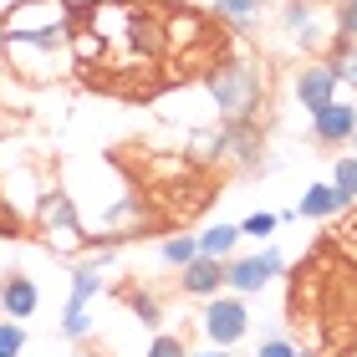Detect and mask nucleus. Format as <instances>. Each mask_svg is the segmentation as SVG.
Returning <instances> with one entry per match:
<instances>
[{
    "label": "nucleus",
    "mask_w": 357,
    "mask_h": 357,
    "mask_svg": "<svg viewBox=\"0 0 357 357\" xmlns=\"http://www.w3.org/2000/svg\"><path fill=\"white\" fill-rule=\"evenodd\" d=\"M204 92L220 107V123H255V112L266 107V67H255V61H220V67H209Z\"/></svg>",
    "instance_id": "1"
},
{
    "label": "nucleus",
    "mask_w": 357,
    "mask_h": 357,
    "mask_svg": "<svg viewBox=\"0 0 357 357\" xmlns=\"http://www.w3.org/2000/svg\"><path fill=\"white\" fill-rule=\"evenodd\" d=\"M281 26L306 56L337 52V41H342V31H337V0H286Z\"/></svg>",
    "instance_id": "2"
},
{
    "label": "nucleus",
    "mask_w": 357,
    "mask_h": 357,
    "mask_svg": "<svg viewBox=\"0 0 357 357\" xmlns=\"http://www.w3.org/2000/svg\"><path fill=\"white\" fill-rule=\"evenodd\" d=\"M31 220H36L41 240H46L56 255H77V250L92 245V230H82V220H77V204H72L67 189H46Z\"/></svg>",
    "instance_id": "3"
},
{
    "label": "nucleus",
    "mask_w": 357,
    "mask_h": 357,
    "mask_svg": "<svg viewBox=\"0 0 357 357\" xmlns=\"http://www.w3.org/2000/svg\"><path fill=\"white\" fill-rule=\"evenodd\" d=\"M199 327L215 347H235L245 342L250 332V306L240 291H215V296H204V312H199Z\"/></svg>",
    "instance_id": "4"
},
{
    "label": "nucleus",
    "mask_w": 357,
    "mask_h": 357,
    "mask_svg": "<svg viewBox=\"0 0 357 357\" xmlns=\"http://www.w3.org/2000/svg\"><path fill=\"white\" fill-rule=\"evenodd\" d=\"M286 271V255L281 250H255V255H230L225 261V286L240 291V296H255V291H266L275 275Z\"/></svg>",
    "instance_id": "5"
},
{
    "label": "nucleus",
    "mask_w": 357,
    "mask_h": 357,
    "mask_svg": "<svg viewBox=\"0 0 357 357\" xmlns=\"http://www.w3.org/2000/svg\"><path fill=\"white\" fill-rule=\"evenodd\" d=\"M77 10L72 0H15V6L0 15L6 36H26V31H52V26H72Z\"/></svg>",
    "instance_id": "6"
},
{
    "label": "nucleus",
    "mask_w": 357,
    "mask_h": 357,
    "mask_svg": "<svg viewBox=\"0 0 357 357\" xmlns=\"http://www.w3.org/2000/svg\"><path fill=\"white\" fill-rule=\"evenodd\" d=\"M337 67L332 61H306V67H296V107L312 118V112H321L327 102H337Z\"/></svg>",
    "instance_id": "7"
},
{
    "label": "nucleus",
    "mask_w": 357,
    "mask_h": 357,
    "mask_svg": "<svg viewBox=\"0 0 357 357\" xmlns=\"http://www.w3.org/2000/svg\"><path fill=\"white\" fill-rule=\"evenodd\" d=\"M36 306H41V291H36L31 275H21V271L0 275V312H6V317L26 321V317H36Z\"/></svg>",
    "instance_id": "8"
},
{
    "label": "nucleus",
    "mask_w": 357,
    "mask_h": 357,
    "mask_svg": "<svg viewBox=\"0 0 357 357\" xmlns=\"http://www.w3.org/2000/svg\"><path fill=\"white\" fill-rule=\"evenodd\" d=\"M312 133H317V143H352L357 107L352 102H327L321 112H312Z\"/></svg>",
    "instance_id": "9"
},
{
    "label": "nucleus",
    "mask_w": 357,
    "mask_h": 357,
    "mask_svg": "<svg viewBox=\"0 0 357 357\" xmlns=\"http://www.w3.org/2000/svg\"><path fill=\"white\" fill-rule=\"evenodd\" d=\"M178 291H184V296H215V291H225V261L194 255V261L178 271Z\"/></svg>",
    "instance_id": "10"
},
{
    "label": "nucleus",
    "mask_w": 357,
    "mask_h": 357,
    "mask_svg": "<svg viewBox=\"0 0 357 357\" xmlns=\"http://www.w3.org/2000/svg\"><path fill=\"white\" fill-rule=\"evenodd\" d=\"M128 41H133L143 56H164L169 52V21H158V15H149L138 6L133 21H128Z\"/></svg>",
    "instance_id": "11"
},
{
    "label": "nucleus",
    "mask_w": 357,
    "mask_h": 357,
    "mask_svg": "<svg viewBox=\"0 0 357 357\" xmlns=\"http://www.w3.org/2000/svg\"><path fill=\"white\" fill-rule=\"evenodd\" d=\"M347 209V199L337 194V184H306L301 199H296V215L301 220H337Z\"/></svg>",
    "instance_id": "12"
},
{
    "label": "nucleus",
    "mask_w": 357,
    "mask_h": 357,
    "mask_svg": "<svg viewBox=\"0 0 357 357\" xmlns=\"http://www.w3.org/2000/svg\"><path fill=\"white\" fill-rule=\"evenodd\" d=\"M240 245V225H209V230H199V255H215V261H230Z\"/></svg>",
    "instance_id": "13"
},
{
    "label": "nucleus",
    "mask_w": 357,
    "mask_h": 357,
    "mask_svg": "<svg viewBox=\"0 0 357 357\" xmlns=\"http://www.w3.org/2000/svg\"><path fill=\"white\" fill-rule=\"evenodd\" d=\"M97 291H102V271H97L92 261L72 266V296H67V306H92Z\"/></svg>",
    "instance_id": "14"
},
{
    "label": "nucleus",
    "mask_w": 357,
    "mask_h": 357,
    "mask_svg": "<svg viewBox=\"0 0 357 357\" xmlns=\"http://www.w3.org/2000/svg\"><path fill=\"white\" fill-rule=\"evenodd\" d=\"M215 15H225V21L240 26V31H250L266 15V0H215Z\"/></svg>",
    "instance_id": "15"
},
{
    "label": "nucleus",
    "mask_w": 357,
    "mask_h": 357,
    "mask_svg": "<svg viewBox=\"0 0 357 357\" xmlns=\"http://www.w3.org/2000/svg\"><path fill=\"white\" fill-rule=\"evenodd\" d=\"M194 255H199V235H169L164 245H158V261L174 266V271H184Z\"/></svg>",
    "instance_id": "16"
},
{
    "label": "nucleus",
    "mask_w": 357,
    "mask_h": 357,
    "mask_svg": "<svg viewBox=\"0 0 357 357\" xmlns=\"http://www.w3.org/2000/svg\"><path fill=\"white\" fill-rule=\"evenodd\" d=\"M128 312H133L143 327H158V321H164V306H158L153 291H128Z\"/></svg>",
    "instance_id": "17"
},
{
    "label": "nucleus",
    "mask_w": 357,
    "mask_h": 357,
    "mask_svg": "<svg viewBox=\"0 0 357 357\" xmlns=\"http://www.w3.org/2000/svg\"><path fill=\"white\" fill-rule=\"evenodd\" d=\"M275 225H281V215H271V209H255V215L240 220V240H271Z\"/></svg>",
    "instance_id": "18"
},
{
    "label": "nucleus",
    "mask_w": 357,
    "mask_h": 357,
    "mask_svg": "<svg viewBox=\"0 0 357 357\" xmlns=\"http://www.w3.org/2000/svg\"><path fill=\"white\" fill-rule=\"evenodd\" d=\"M332 184H337V194L352 204L357 199V153H347V158H337V169H332Z\"/></svg>",
    "instance_id": "19"
},
{
    "label": "nucleus",
    "mask_w": 357,
    "mask_h": 357,
    "mask_svg": "<svg viewBox=\"0 0 357 357\" xmlns=\"http://www.w3.org/2000/svg\"><path fill=\"white\" fill-rule=\"evenodd\" d=\"M332 67H337V82L357 87V41H337V56H332Z\"/></svg>",
    "instance_id": "20"
},
{
    "label": "nucleus",
    "mask_w": 357,
    "mask_h": 357,
    "mask_svg": "<svg viewBox=\"0 0 357 357\" xmlns=\"http://www.w3.org/2000/svg\"><path fill=\"white\" fill-rule=\"evenodd\" d=\"M87 332H92V317H87V306H61V337L82 342Z\"/></svg>",
    "instance_id": "21"
},
{
    "label": "nucleus",
    "mask_w": 357,
    "mask_h": 357,
    "mask_svg": "<svg viewBox=\"0 0 357 357\" xmlns=\"http://www.w3.org/2000/svg\"><path fill=\"white\" fill-rule=\"evenodd\" d=\"M26 352V327L15 317H6L0 321V357H21Z\"/></svg>",
    "instance_id": "22"
},
{
    "label": "nucleus",
    "mask_w": 357,
    "mask_h": 357,
    "mask_svg": "<svg viewBox=\"0 0 357 357\" xmlns=\"http://www.w3.org/2000/svg\"><path fill=\"white\" fill-rule=\"evenodd\" d=\"M337 31L342 41H357V0H337Z\"/></svg>",
    "instance_id": "23"
},
{
    "label": "nucleus",
    "mask_w": 357,
    "mask_h": 357,
    "mask_svg": "<svg viewBox=\"0 0 357 357\" xmlns=\"http://www.w3.org/2000/svg\"><path fill=\"white\" fill-rule=\"evenodd\" d=\"M184 352H189V347L178 342V337H169V332H158L153 342H149V352H143V357H184Z\"/></svg>",
    "instance_id": "24"
},
{
    "label": "nucleus",
    "mask_w": 357,
    "mask_h": 357,
    "mask_svg": "<svg viewBox=\"0 0 357 357\" xmlns=\"http://www.w3.org/2000/svg\"><path fill=\"white\" fill-rule=\"evenodd\" d=\"M255 357H296V347H291L286 337H275V332H271V337H261V347H255Z\"/></svg>",
    "instance_id": "25"
},
{
    "label": "nucleus",
    "mask_w": 357,
    "mask_h": 357,
    "mask_svg": "<svg viewBox=\"0 0 357 357\" xmlns=\"http://www.w3.org/2000/svg\"><path fill=\"white\" fill-rule=\"evenodd\" d=\"M10 72V56H6V26H0V77Z\"/></svg>",
    "instance_id": "26"
},
{
    "label": "nucleus",
    "mask_w": 357,
    "mask_h": 357,
    "mask_svg": "<svg viewBox=\"0 0 357 357\" xmlns=\"http://www.w3.org/2000/svg\"><path fill=\"white\" fill-rule=\"evenodd\" d=\"M184 357H230V352H225V347H215V342H209L204 352H184Z\"/></svg>",
    "instance_id": "27"
},
{
    "label": "nucleus",
    "mask_w": 357,
    "mask_h": 357,
    "mask_svg": "<svg viewBox=\"0 0 357 357\" xmlns=\"http://www.w3.org/2000/svg\"><path fill=\"white\" fill-rule=\"evenodd\" d=\"M296 357H317V352H301V347H296Z\"/></svg>",
    "instance_id": "28"
},
{
    "label": "nucleus",
    "mask_w": 357,
    "mask_h": 357,
    "mask_svg": "<svg viewBox=\"0 0 357 357\" xmlns=\"http://www.w3.org/2000/svg\"><path fill=\"white\" fill-rule=\"evenodd\" d=\"M352 153H357V133H352Z\"/></svg>",
    "instance_id": "29"
}]
</instances>
